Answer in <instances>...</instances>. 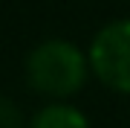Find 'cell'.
<instances>
[{
    "instance_id": "obj_1",
    "label": "cell",
    "mask_w": 130,
    "mask_h": 128,
    "mask_svg": "<svg viewBox=\"0 0 130 128\" xmlns=\"http://www.w3.org/2000/svg\"><path fill=\"white\" fill-rule=\"evenodd\" d=\"M90 58L64 38H46L26 55V79L38 93L43 96H70L75 93L87 79Z\"/></svg>"
},
{
    "instance_id": "obj_2",
    "label": "cell",
    "mask_w": 130,
    "mask_h": 128,
    "mask_svg": "<svg viewBox=\"0 0 130 128\" xmlns=\"http://www.w3.org/2000/svg\"><path fill=\"white\" fill-rule=\"evenodd\" d=\"M87 58L101 85L130 93V18L104 24L90 41Z\"/></svg>"
},
{
    "instance_id": "obj_3",
    "label": "cell",
    "mask_w": 130,
    "mask_h": 128,
    "mask_svg": "<svg viewBox=\"0 0 130 128\" xmlns=\"http://www.w3.org/2000/svg\"><path fill=\"white\" fill-rule=\"evenodd\" d=\"M29 128H90V119L81 108L67 102H49L41 111H35Z\"/></svg>"
},
{
    "instance_id": "obj_4",
    "label": "cell",
    "mask_w": 130,
    "mask_h": 128,
    "mask_svg": "<svg viewBox=\"0 0 130 128\" xmlns=\"http://www.w3.org/2000/svg\"><path fill=\"white\" fill-rule=\"evenodd\" d=\"M20 125V111L9 99H0V128H18Z\"/></svg>"
}]
</instances>
